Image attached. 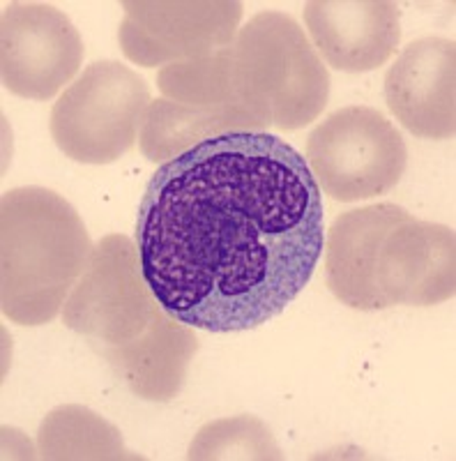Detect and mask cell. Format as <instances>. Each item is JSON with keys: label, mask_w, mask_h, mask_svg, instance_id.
<instances>
[{"label": "cell", "mask_w": 456, "mask_h": 461, "mask_svg": "<svg viewBox=\"0 0 456 461\" xmlns=\"http://www.w3.org/2000/svg\"><path fill=\"white\" fill-rule=\"evenodd\" d=\"M141 270L189 328L242 332L282 314L326 247L307 159L270 131L208 139L152 173L137 217Z\"/></svg>", "instance_id": "obj_1"}, {"label": "cell", "mask_w": 456, "mask_h": 461, "mask_svg": "<svg viewBox=\"0 0 456 461\" xmlns=\"http://www.w3.org/2000/svg\"><path fill=\"white\" fill-rule=\"evenodd\" d=\"M323 252L327 288L351 310L431 307L454 298V229L417 220L397 203L383 201L339 215Z\"/></svg>", "instance_id": "obj_2"}, {"label": "cell", "mask_w": 456, "mask_h": 461, "mask_svg": "<svg viewBox=\"0 0 456 461\" xmlns=\"http://www.w3.org/2000/svg\"><path fill=\"white\" fill-rule=\"evenodd\" d=\"M84 220L47 187H16L0 201V307L12 323H51L93 257Z\"/></svg>", "instance_id": "obj_3"}, {"label": "cell", "mask_w": 456, "mask_h": 461, "mask_svg": "<svg viewBox=\"0 0 456 461\" xmlns=\"http://www.w3.org/2000/svg\"><path fill=\"white\" fill-rule=\"evenodd\" d=\"M226 53L233 102L265 131L302 130L326 111L330 72L291 14L258 12Z\"/></svg>", "instance_id": "obj_4"}, {"label": "cell", "mask_w": 456, "mask_h": 461, "mask_svg": "<svg viewBox=\"0 0 456 461\" xmlns=\"http://www.w3.org/2000/svg\"><path fill=\"white\" fill-rule=\"evenodd\" d=\"M150 88L134 69L100 60L63 90L51 109L53 143L81 164H111L134 148L150 106Z\"/></svg>", "instance_id": "obj_5"}, {"label": "cell", "mask_w": 456, "mask_h": 461, "mask_svg": "<svg viewBox=\"0 0 456 461\" xmlns=\"http://www.w3.org/2000/svg\"><path fill=\"white\" fill-rule=\"evenodd\" d=\"M316 185L341 203L376 199L401 183L408 148L401 131L371 106H344L307 139Z\"/></svg>", "instance_id": "obj_6"}, {"label": "cell", "mask_w": 456, "mask_h": 461, "mask_svg": "<svg viewBox=\"0 0 456 461\" xmlns=\"http://www.w3.org/2000/svg\"><path fill=\"white\" fill-rule=\"evenodd\" d=\"M162 310L148 286L139 247L122 233L102 238L63 307V323L102 346L137 339Z\"/></svg>", "instance_id": "obj_7"}, {"label": "cell", "mask_w": 456, "mask_h": 461, "mask_svg": "<svg viewBox=\"0 0 456 461\" xmlns=\"http://www.w3.org/2000/svg\"><path fill=\"white\" fill-rule=\"evenodd\" d=\"M118 42L141 68L210 56L236 40L242 3L236 0H125Z\"/></svg>", "instance_id": "obj_8"}, {"label": "cell", "mask_w": 456, "mask_h": 461, "mask_svg": "<svg viewBox=\"0 0 456 461\" xmlns=\"http://www.w3.org/2000/svg\"><path fill=\"white\" fill-rule=\"evenodd\" d=\"M81 32L49 3H7L0 16L3 86L16 97L51 100L84 63Z\"/></svg>", "instance_id": "obj_9"}, {"label": "cell", "mask_w": 456, "mask_h": 461, "mask_svg": "<svg viewBox=\"0 0 456 461\" xmlns=\"http://www.w3.org/2000/svg\"><path fill=\"white\" fill-rule=\"evenodd\" d=\"M385 102L420 139L445 141L456 131V44L422 37L398 53L385 74Z\"/></svg>", "instance_id": "obj_10"}, {"label": "cell", "mask_w": 456, "mask_h": 461, "mask_svg": "<svg viewBox=\"0 0 456 461\" xmlns=\"http://www.w3.org/2000/svg\"><path fill=\"white\" fill-rule=\"evenodd\" d=\"M311 44L339 72H371L401 42V7L389 0H311L304 5Z\"/></svg>", "instance_id": "obj_11"}, {"label": "cell", "mask_w": 456, "mask_h": 461, "mask_svg": "<svg viewBox=\"0 0 456 461\" xmlns=\"http://www.w3.org/2000/svg\"><path fill=\"white\" fill-rule=\"evenodd\" d=\"M199 351L192 328L159 310L137 339L118 346H102V356L127 388L146 402H171L183 390L187 367Z\"/></svg>", "instance_id": "obj_12"}, {"label": "cell", "mask_w": 456, "mask_h": 461, "mask_svg": "<svg viewBox=\"0 0 456 461\" xmlns=\"http://www.w3.org/2000/svg\"><path fill=\"white\" fill-rule=\"evenodd\" d=\"M236 131H265L258 121L237 106L201 109L155 100L148 106L139 130V146L150 162H168L208 139Z\"/></svg>", "instance_id": "obj_13"}, {"label": "cell", "mask_w": 456, "mask_h": 461, "mask_svg": "<svg viewBox=\"0 0 456 461\" xmlns=\"http://www.w3.org/2000/svg\"><path fill=\"white\" fill-rule=\"evenodd\" d=\"M37 450L42 459H143L122 446L116 427L79 403H65L44 418Z\"/></svg>", "instance_id": "obj_14"}, {"label": "cell", "mask_w": 456, "mask_h": 461, "mask_svg": "<svg viewBox=\"0 0 456 461\" xmlns=\"http://www.w3.org/2000/svg\"><path fill=\"white\" fill-rule=\"evenodd\" d=\"M157 88L162 93V100L175 102V104L201 106V109L237 106L233 102L231 81H228L226 47L210 56L164 65L157 74Z\"/></svg>", "instance_id": "obj_15"}, {"label": "cell", "mask_w": 456, "mask_h": 461, "mask_svg": "<svg viewBox=\"0 0 456 461\" xmlns=\"http://www.w3.org/2000/svg\"><path fill=\"white\" fill-rule=\"evenodd\" d=\"M189 459H282L273 431L254 415L215 420L196 434Z\"/></svg>", "instance_id": "obj_16"}]
</instances>
